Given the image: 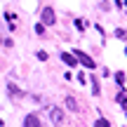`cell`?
<instances>
[{
  "instance_id": "obj_1",
  "label": "cell",
  "mask_w": 127,
  "mask_h": 127,
  "mask_svg": "<svg viewBox=\"0 0 127 127\" xmlns=\"http://www.w3.org/2000/svg\"><path fill=\"white\" fill-rule=\"evenodd\" d=\"M73 57H75V59H78V64H82L85 68H94V66H96V64H94V59H92L90 54H85V52H80V50H75V52H73Z\"/></svg>"
},
{
  "instance_id": "obj_2",
  "label": "cell",
  "mask_w": 127,
  "mask_h": 127,
  "mask_svg": "<svg viewBox=\"0 0 127 127\" xmlns=\"http://www.w3.org/2000/svg\"><path fill=\"white\" fill-rule=\"evenodd\" d=\"M50 118H52V123L59 127V125L64 123V111H61V108H50Z\"/></svg>"
},
{
  "instance_id": "obj_3",
  "label": "cell",
  "mask_w": 127,
  "mask_h": 127,
  "mask_svg": "<svg viewBox=\"0 0 127 127\" xmlns=\"http://www.w3.org/2000/svg\"><path fill=\"white\" fill-rule=\"evenodd\" d=\"M42 24H45V26H52V24H54V9L52 7L42 9Z\"/></svg>"
},
{
  "instance_id": "obj_4",
  "label": "cell",
  "mask_w": 127,
  "mask_h": 127,
  "mask_svg": "<svg viewBox=\"0 0 127 127\" xmlns=\"http://www.w3.org/2000/svg\"><path fill=\"white\" fill-rule=\"evenodd\" d=\"M24 127H42V123H40V118H38V115H26V118H24Z\"/></svg>"
},
{
  "instance_id": "obj_5",
  "label": "cell",
  "mask_w": 127,
  "mask_h": 127,
  "mask_svg": "<svg viewBox=\"0 0 127 127\" xmlns=\"http://www.w3.org/2000/svg\"><path fill=\"white\" fill-rule=\"evenodd\" d=\"M61 61L66 64V66H75V64H78V59L73 54H68V52H61Z\"/></svg>"
},
{
  "instance_id": "obj_6",
  "label": "cell",
  "mask_w": 127,
  "mask_h": 127,
  "mask_svg": "<svg viewBox=\"0 0 127 127\" xmlns=\"http://www.w3.org/2000/svg\"><path fill=\"white\" fill-rule=\"evenodd\" d=\"M7 90H9V94H12L14 99H19V96H24V92L19 90V87L14 85V82H7Z\"/></svg>"
},
{
  "instance_id": "obj_7",
  "label": "cell",
  "mask_w": 127,
  "mask_h": 127,
  "mask_svg": "<svg viewBox=\"0 0 127 127\" xmlns=\"http://www.w3.org/2000/svg\"><path fill=\"white\" fill-rule=\"evenodd\" d=\"M66 106L71 111H80V106H78V101H75V96H66Z\"/></svg>"
},
{
  "instance_id": "obj_8",
  "label": "cell",
  "mask_w": 127,
  "mask_h": 127,
  "mask_svg": "<svg viewBox=\"0 0 127 127\" xmlns=\"http://www.w3.org/2000/svg\"><path fill=\"white\" fill-rule=\"evenodd\" d=\"M118 101H120V106L125 108V115H127V96L123 94V90H120V94H118Z\"/></svg>"
},
{
  "instance_id": "obj_9",
  "label": "cell",
  "mask_w": 127,
  "mask_h": 127,
  "mask_svg": "<svg viewBox=\"0 0 127 127\" xmlns=\"http://www.w3.org/2000/svg\"><path fill=\"white\" fill-rule=\"evenodd\" d=\"M94 127H111V125H108V120H106V118H99L94 123Z\"/></svg>"
},
{
  "instance_id": "obj_10",
  "label": "cell",
  "mask_w": 127,
  "mask_h": 127,
  "mask_svg": "<svg viewBox=\"0 0 127 127\" xmlns=\"http://www.w3.org/2000/svg\"><path fill=\"white\" fill-rule=\"evenodd\" d=\"M115 80H118V85L123 87V80H125V73H123V71H118V73H115Z\"/></svg>"
},
{
  "instance_id": "obj_11",
  "label": "cell",
  "mask_w": 127,
  "mask_h": 127,
  "mask_svg": "<svg viewBox=\"0 0 127 127\" xmlns=\"http://www.w3.org/2000/svg\"><path fill=\"white\" fill-rule=\"evenodd\" d=\"M75 28H78V31H85V28H87V24L82 21V19H78V21H75Z\"/></svg>"
},
{
  "instance_id": "obj_12",
  "label": "cell",
  "mask_w": 127,
  "mask_h": 127,
  "mask_svg": "<svg viewBox=\"0 0 127 127\" xmlns=\"http://www.w3.org/2000/svg\"><path fill=\"white\" fill-rule=\"evenodd\" d=\"M96 82H99V80H96V78H92V92H94V94H99V85H96Z\"/></svg>"
},
{
  "instance_id": "obj_13",
  "label": "cell",
  "mask_w": 127,
  "mask_h": 127,
  "mask_svg": "<svg viewBox=\"0 0 127 127\" xmlns=\"http://www.w3.org/2000/svg\"><path fill=\"white\" fill-rule=\"evenodd\" d=\"M0 45L2 47H12V40H9V38H0Z\"/></svg>"
},
{
  "instance_id": "obj_14",
  "label": "cell",
  "mask_w": 127,
  "mask_h": 127,
  "mask_svg": "<svg viewBox=\"0 0 127 127\" xmlns=\"http://www.w3.org/2000/svg\"><path fill=\"white\" fill-rule=\"evenodd\" d=\"M38 59H40V61H47V52H38Z\"/></svg>"
},
{
  "instance_id": "obj_15",
  "label": "cell",
  "mask_w": 127,
  "mask_h": 127,
  "mask_svg": "<svg viewBox=\"0 0 127 127\" xmlns=\"http://www.w3.org/2000/svg\"><path fill=\"white\" fill-rule=\"evenodd\" d=\"M125 54H127V50H125Z\"/></svg>"
}]
</instances>
